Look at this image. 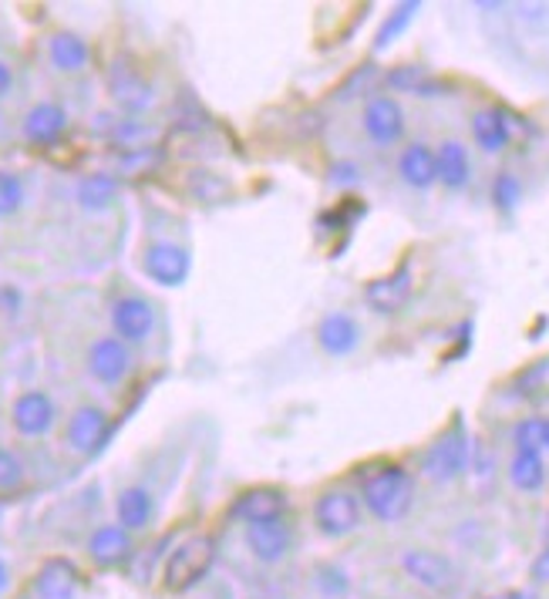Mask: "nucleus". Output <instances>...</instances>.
<instances>
[{
	"instance_id": "1",
	"label": "nucleus",
	"mask_w": 549,
	"mask_h": 599,
	"mask_svg": "<svg viewBox=\"0 0 549 599\" xmlns=\"http://www.w3.org/2000/svg\"><path fill=\"white\" fill-rule=\"evenodd\" d=\"M361 502L378 522H401L415 505V479L401 465H385L364 482Z\"/></svg>"
},
{
	"instance_id": "2",
	"label": "nucleus",
	"mask_w": 549,
	"mask_h": 599,
	"mask_svg": "<svg viewBox=\"0 0 549 599\" xmlns=\"http://www.w3.org/2000/svg\"><path fill=\"white\" fill-rule=\"evenodd\" d=\"M216 563V539L213 535H190L186 542H179L169 560H165V589L169 592H186L206 579V573Z\"/></svg>"
},
{
	"instance_id": "3",
	"label": "nucleus",
	"mask_w": 549,
	"mask_h": 599,
	"mask_svg": "<svg viewBox=\"0 0 549 599\" xmlns=\"http://www.w3.org/2000/svg\"><path fill=\"white\" fill-rule=\"evenodd\" d=\"M469 458H472L469 435H466L462 422H455L448 431H442V435L428 445V451H425V458H422V475H425L428 482H438V485L455 482V479H459V475L469 469Z\"/></svg>"
},
{
	"instance_id": "4",
	"label": "nucleus",
	"mask_w": 549,
	"mask_h": 599,
	"mask_svg": "<svg viewBox=\"0 0 549 599\" xmlns=\"http://www.w3.org/2000/svg\"><path fill=\"white\" fill-rule=\"evenodd\" d=\"M84 367H88V375H91V381H95V384L118 388V384L128 381L131 367H135V357H131V347L112 334V337L91 341V347L84 354Z\"/></svg>"
},
{
	"instance_id": "5",
	"label": "nucleus",
	"mask_w": 549,
	"mask_h": 599,
	"mask_svg": "<svg viewBox=\"0 0 549 599\" xmlns=\"http://www.w3.org/2000/svg\"><path fill=\"white\" fill-rule=\"evenodd\" d=\"M108 431H112L108 411L99 404H81L71 411V418L65 425V448L78 458H88L108 441Z\"/></svg>"
},
{
	"instance_id": "6",
	"label": "nucleus",
	"mask_w": 549,
	"mask_h": 599,
	"mask_svg": "<svg viewBox=\"0 0 549 599\" xmlns=\"http://www.w3.org/2000/svg\"><path fill=\"white\" fill-rule=\"evenodd\" d=\"M193 256L182 243L172 240H152L142 253V273L159 287H182L190 280Z\"/></svg>"
},
{
	"instance_id": "7",
	"label": "nucleus",
	"mask_w": 549,
	"mask_h": 599,
	"mask_svg": "<svg viewBox=\"0 0 549 599\" xmlns=\"http://www.w3.org/2000/svg\"><path fill=\"white\" fill-rule=\"evenodd\" d=\"M313 522L328 539H344L361 526V498L347 488H331L313 502Z\"/></svg>"
},
{
	"instance_id": "8",
	"label": "nucleus",
	"mask_w": 549,
	"mask_h": 599,
	"mask_svg": "<svg viewBox=\"0 0 549 599\" xmlns=\"http://www.w3.org/2000/svg\"><path fill=\"white\" fill-rule=\"evenodd\" d=\"M11 425L21 438H44L58 425V404L48 391H24L11 404Z\"/></svg>"
},
{
	"instance_id": "9",
	"label": "nucleus",
	"mask_w": 549,
	"mask_h": 599,
	"mask_svg": "<svg viewBox=\"0 0 549 599\" xmlns=\"http://www.w3.org/2000/svg\"><path fill=\"white\" fill-rule=\"evenodd\" d=\"M108 320H112L115 337L131 347V344H142V341L152 337V331H156V307L146 297H139V293H125V297H118L112 303Z\"/></svg>"
},
{
	"instance_id": "10",
	"label": "nucleus",
	"mask_w": 549,
	"mask_h": 599,
	"mask_svg": "<svg viewBox=\"0 0 549 599\" xmlns=\"http://www.w3.org/2000/svg\"><path fill=\"white\" fill-rule=\"evenodd\" d=\"M108 95L128 118H139L142 112L156 105V88L131 65H118V61L108 71Z\"/></svg>"
},
{
	"instance_id": "11",
	"label": "nucleus",
	"mask_w": 549,
	"mask_h": 599,
	"mask_svg": "<svg viewBox=\"0 0 549 599\" xmlns=\"http://www.w3.org/2000/svg\"><path fill=\"white\" fill-rule=\"evenodd\" d=\"M361 125H364V135H368L378 149H394L404 138V108L394 99L378 95L364 105Z\"/></svg>"
},
{
	"instance_id": "12",
	"label": "nucleus",
	"mask_w": 549,
	"mask_h": 599,
	"mask_svg": "<svg viewBox=\"0 0 549 599\" xmlns=\"http://www.w3.org/2000/svg\"><path fill=\"white\" fill-rule=\"evenodd\" d=\"M247 549L260 563H281L290 556L294 549V526L287 519H266V522H253L247 526Z\"/></svg>"
},
{
	"instance_id": "13",
	"label": "nucleus",
	"mask_w": 549,
	"mask_h": 599,
	"mask_svg": "<svg viewBox=\"0 0 549 599\" xmlns=\"http://www.w3.org/2000/svg\"><path fill=\"white\" fill-rule=\"evenodd\" d=\"M411 290H415V276H411V266H398L388 276H378L368 287H364V303H368L375 313H398L408 300Z\"/></svg>"
},
{
	"instance_id": "14",
	"label": "nucleus",
	"mask_w": 549,
	"mask_h": 599,
	"mask_svg": "<svg viewBox=\"0 0 549 599\" xmlns=\"http://www.w3.org/2000/svg\"><path fill=\"white\" fill-rule=\"evenodd\" d=\"M401 569L411 579H415L419 586L435 589V592H442V589H448L455 583L451 560L442 556V552H435V549H408L404 556H401Z\"/></svg>"
},
{
	"instance_id": "15",
	"label": "nucleus",
	"mask_w": 549,
	"mask_h": 599,
	"mask_svg": "<svg viewBox=\"0 0 549 599\" xmlns=\"http://www.w3.org/2000/svg\"><path fill=\"white\" fill-rule=\"evenodd\" d=\"M78 592H81V576H78L75 563H68L61 556L44 560L31 583L34 599H78Z\"/></svg>"
},
{
	"instance_id": "16",
	"label": "nucleus",
	"mask_w": 549,
	"mask_h": 599,
	"mask_svg": "<svg viewBox=\"0 0 549 599\" xmlns=\"http://www.w3.org/2000/svg\"><path fill=\"white\" fill-rule=\"evenodd\" d=\"M287 512V495L281 488H247L233 505L230 516L253 526V522H266V519H284Z\"/></svg>"
},
{
	"instance_id": "17",
	"label": "nucleus",
	"mask_w": 549,
	"mask_h": 599,
	"mask_svg": "<svg viewBox=\"0 0 549 599\" xmlns=\"http://www.w3.org/2000/svg\"><path fill=\"white\" fill-rule=\"evenodd\" d=\"M317 344H320V350L331 354V357H347L361 344V324L351 313L334 310V313H328L317 324Z\"/></svg>"
},
{
	"instance_id": "18",
	"label": "nucleus",
	"mask_w": 549,
	"mask_h": 599,
	"mask_svg": "<svg viewBox=\"0 0 549 599\" xmlns=\"http://www.w3.org/2000/svg\"><path fill=\"white\" fill-rule=\"evenodd\" d=\"M21 131H24V138L31 146H55L58 138L68 131V112L58 102H37L24 115Z\"/></svg>"
},
{
	"instance_id": "19",
	"label": "nucleus",
	"mask_w": 549,
	"mask_h": 599,
	"mask_svg": "<svg viewBox=\"0 0 549 599\" xmlns=\"http://www.w3.org/2000/svg\"><path fill=\"white\" fill-rule=\"evenodd\" d=\"M398 175L404 186L411 189H432L438 182V162H435V149L428 142H408L398 155Z\"/></svg>"
},
{
	"instance_id": "20",
	"label": "nucleus",
	"mask_w": 549,
	"mask_h": 599,
	"mask_svg": "<svg viewBox=\"0 0 549 599\" xmlns=\"http://www.w3.org/2000/svg\"><path fill=\"white\" fill-rule=\"evenodd\" d=\"M115 516H118V526L128 529V532H142L152 526V516H156V495L146 488V485H128L118 492L115 498Z\"/></svg>"
},
{
	"instance_id": "21",
	"label": "nucleus",
	"mask_w": 549,
	"mask_h": 599,
	"mask_svg": "<svg viewBox=\"0 0 549 599\" xmlns=\"http://www.w3.org/2000/svg\"><path fill=\"white\" fill-rule=\"evenodd\" d=\"M472 138L485 155H499L513 142V122L502 108H479L472 115Z\"/></svg>"
},
{
	"instance_id": "22",
	"label": "nucleus",
	"mask_w": 549,
	"mask_h": 599,
	"mask_svg": "<svg viewBox=\"0 0 549 599\" xmlns=\"http://www.w3.org/2000/svg\"><path fill=\"white\" fill-rule=\"evenodd\" d=\"M131 532L115 526H99L95 532L88 535V556L95 560L99 566H122L131 556Z\"/></svg>"
},
{
	"instance_id": "23",
	"label": "nucleus",
	"mask_w": 549,
	"mask_h": 599,
	"mask_svg": "<svg viewBox=\"0 0 549 599\" xmlns=\"http://www.w3.org/2000/svg\"><path fill=\"white\" fill-rule=\"evenodd\" d=\"M435 162H438V182L445 189H466L472 178V159L469 149L459 142V138H445V142L435 149Z\"/></svg>"
},
{
	"instance_id": "24",
	"label": "nucleus",
	"mask_w": 549,
	"mask_h": 599,
	"mask_svg": "<svg viewBox=\"0 0 549 599\" xmlns=\"http://www.w3.org/2000/svg\"><path fill=\"white\" fill-rule=\"evenodd\" d=\"M75 199L84 212H105L118 203V178L108 172H91V175L78 178Z\"/></svg>"
},
{
	"instance_id": "25",
	"label": "nucleus",
	"mask_w": 549,
	"mask_h": 599,
	"mask_svg": "<svg viewBox=\"0 0 549 599\" xmlns=\"http://www.w3.org/2000/svg\"><path fill=\"white\" fill-rule=\"evenodd\" d=\"M48 58L58 71L65 74H78L88 68L91 61V48H88V41L75 31H58L52 41H48Z\"/></svg>"
},
{
	"instance_id": "26",
	"label": "nucleus",
	"mask_w": 549,
	"mask_h": 599,
	"mask_svg": "<svg viewBox=\"0 0 549 599\" xmlns=\"http://www.w3.org/2000/svg\"><path fill=\"white\" fill-rule=\"evenodd\" d=\"M510 482L533 495L546 485V462H542V451H516L513 462H510Z\"/></svg>"
},
{
	"instance_id": "27",
	"label": "nucleus",
	"mask_w": 549,
	"mask_h": 599,
	"mask_svg": "<svg viewBox=\"0 0 549 599\" xmlns=\"http://www.w3.org/2000/svg\"><path fill=\"white\" fill-rule=\"evenodd\" d=\"M105 135L112 138L115 146H122L128 152V149H146V138H152L156 128L142 118H112Z\"/></svg>"
},
{
	"instance_id": "28",
	"label": "nucleus",
	"mask_w": 549,
	"mask_h": 599,
	"mask_svg": "<svg viewBox=\"0 0 549 599\" xmlns=\"http://www.w3.org/2000/svg\"><path fill=\"white\" fill-rule=\"evenodd\" d=\"M388 84H391L394 91H408V95H438V91H435L438 81H432L428 71L419 68V65H404V68L391 71V74H388Z\"/></svg>"
},
{
	"instance_id": "29",
	"label": "nucleus",
	"mask_w": 549,
	"mask_h": 599,
	"mask_svg": "<svg viewBox=\"0 0 549 599\" xmlns=\"http://www.w3.org/2000/svg\"><path fill=\"white\" fill-rule=\"evenodd\" d=\"M27 189H24V178L14 169H0V219L18 216L24 209Z\"/></svg>"
},
{
	"instance_id": "30",
	"label": "nucleus",
	"mask_w": 549,
	"mask_h": 599,
	"mask_svg": "<svg viewBox=\"0 0 549 599\" xmlns=\"http://www.w3.org/2000/svg\"><path fill=\"white\" fill-rule=\"evenodd\" d=\"M419 11H422V4H415V0H411V4H398V8L388 14V21L381 24V31H378V41H375V48L381 51V48H388L391 41H398V37L408 31V24L419 18Z\"/></svg>"
},
{
	"instance_id": "31",
	"label": "nucleus",
	"mask_w": 549,
	"mask_h": 599,
	"mask_svg": "<svg viewBox=\"0 0 549 599\" xmlns=\"http://www.w3.org/2000/svg\"><path fill=\"white\" fill-rule=\"evenodd\" d=\"M516 451H542L546 448V418H523L513 428Z\"/></svg>"
},
{
	"instance_id": "32",
	"label": "nucleus",
	"mask_w": 549,
	"mask_h": 599,
	"mask_svg": "<svg viewBox=\"0 0 549 599\" xmlns=\"http://www.w3.org/2000/svg\"><path fill=\"white\" fill-rule=\"evenodd\" d=\"M27 479V469L21 462V454L0 445V492H18Z\"/></svg>"
},
{
	"instance_id": "33",
	"label": "nucleus",
	"mask_w": 549,
	"mask_h": 599,
	"mask_svg": "<svg viewBox=\"0 0 549 599\" xmlns=\"http://www.w3.org/2000/svg\"><path fill=\"white\" fill-rule=\"evenodd\" d=\"M519 193H523V186H519V178L513 172L495 175V182H492V199H495L499 209H513L519 203Z\"/></svg>"
},
{
	"instance_id": "34",
	"label": "nucleus",
	"mask_w": 549,
	"mask_h": 599,
	"mask_svg": "<svg viewBox=\"0 0 549 599\" xmlns=\"http://www.w3.org/2000/svg\"><path fill=\"white\" fill-rule=\"evenodd\" d=\"M156 162H159V152H152L149 146L146 149H128V152L118 155V169L122 172H142V169H149Z\"/></svg>"
},
{
	"instance_id": "35",
	"label": "nucleus",
	"mask_w": 549,
	"mask_h": 599,
	"mask_svg": "<svg viewBox=\"0 0 549 599\" xmlns=\"http://www.w3.org/2000/svg\"><path fill=\"white\" fill-rule=\"evenodd\" d=\"M193 193H196L199 199H219V196L226 193V182L216 178V175H209V172H196V175H193Z\"/></svg>"
},
{
	"instance_id": "36",
	"label": "nucleus",
	"mask_w": 549,
	"mask_h": 599,
	"mask_svg": "<svg viewBox=\"0 0 549 599\" xmlns=\"http://www.w3.org/2000/svg\"><path fill=\"white\" fill-rule=\"evenodd\" d=\"M334 186H357L361 182V172H357V165L354 162H341V165H334Z\"/></svg>"
},
{
	"instance_id": "37",
	"label": "nucleus",
	"mask_w": 549,
	"mask_h": 599,
	"mask_svg": "<svg viewBox=\"0 0 549 599\" xmlns=\"http://www.w3.org/2000/svg\"><path fill=\"white\" fill-rule=\"evenodd\" d=\"M533 579H536V583H549V545L539 552L536 563H533Z\"/></svg>"
},
{
	"instance_id": "38",
	"label": "nucleus",
	"mask_w": 549,
	"mask_h": 599,
	"mask_svg": "<svg viewBox=\"0 0 549 599\" xmlns=\"http://www.w3.org/2000/svg\"><path fill=\"white\" fill-rule=\"evenodd\" d=\"M11 88H14V68L4 58H0V99H8Z\"/></svg>"
},
{
	"instance_id": "39",
	"label": "nucleus",
	"mask_w": 549,
	"mask_h": 599,
	"mask_svg": "<svg viewBox=\"0 0 549 599\" xmlns=\"http://www.w3.org/2000/svg\"><path fill=\"white\" fill-rule=\"evenodd\" d=\"M516 11H519V18H526V21H529V18H546V11H549V8H546V4H519Z\"/></svg>"
},
{
	"instance_id": "40",
	"label": "nucleus",
	"mask_w": 549,
	"mask_h": 599,
	"mask_svg": "<svg viewBox=\"0 0 549 599\" xmlns=\"http://www.w3.org/2000/svg\"><path fill=\"white\" fill-rule=\"evenodd\" d=\"M8 583H11V569H8V563H4V560H0V592L8 589Z\"/></svg>"
},
{
	"instance_id": "41",
	"label": "nucleus",
	"mask_w": 549,
	"mask_h": 599,
	"mask_svg": "<svg viewBox=\"0 0 549 599\" xmlns=\"http://www.w3.org/2000/svg\"><path fill=\"white\" fill-rule=\"evenodd\" d=\"M489 599H529L526 592H499V596H489Z\"/></svg>"
},
{
	"instance_id": "42",
	"label": "nucleus",
	"mask_w": 549,
	"mask_h": 599,
	"mask_svg": "<svg viewBox=\"0 0 549 599\" xmlns=\"http://www.w3.org/2000/svg\"><path fill=\"white\" fill-rule=\"evenodd\" d=\"M546 448H549V418H546Z\"/></svg>"
},
{
	"instance_id": "43",
	"label": "nucleus",
	"mask_w": 549,
	"mask_h": 599,
	"mask_svg": "<svg viewBox=\"0 0 549 599\" xmlns=\"http://www.w3.org/2000/svg\"><path fill=\"white\" fill-rule=\"evenodd\" d=\"M18 599H34V596H27V592H24V596H18Z\"/></svg>"
},
{
	"instance_id": "44",
	"label": "nucleus",
	"mask_w": 549,
	"mask_h": 599,
	"mask_svg": "<svg viewBox=\"0 0 549 599\" xmlns=\"http://www.w3.org/2000/svg\"><path fill=\"white\" fill-rule=\"evenodd\" d=\"M0 519H4V505H0Z\"/></svg>"
},
{
	"instance_id": "45",
	"label": "nucleus",
	"mask_w": 549,
	"mask_h": 599,
	"mask_svg": "<svg viewBox=\"0 0 549 599\" xmlns=\"http://www.w3.org/2000/svg\"><path fill=\"white\" fill-rule=\"evenodd\" d=\"M546 532H549V526H546Z\"/></svg>"
}]
</instances>
